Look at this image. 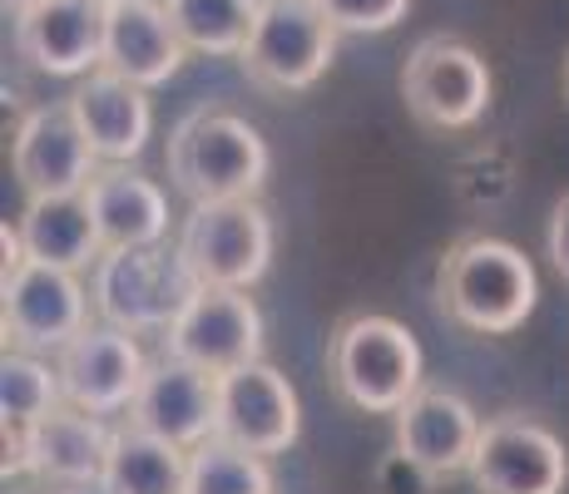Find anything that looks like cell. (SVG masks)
Masks as SVG:
<instances>
[{
	"mask_svg": "<svg viewBox=\"0 0 569 494\" xmlns=\"http://www.w3.org/2000/svg\"><path fill=\"white\" fill-rule=\"evenodd\" d=\"M6 302H0V326H6V346L40 351V356H60L74 336L90 326L94 296L84 292L80 272L50 268V262L26 258L6 278Z\"/></svg>",
	"mask_w": 569,
	"mask_h": 494,
	"instance_id": "obj_8",
	"label": "cell"
},
{
	"mask_svg": "<svg viewBox=\"0 0 569 494\" xmlns=\"http://www.w3.org/2000/svg\"><path fill=\"white\" fill-rule=\"evenodd\" d=\"M70 109L80 119V129L90 134L94 153L104 163H129L139 159L154 134V104H149V90L114 70H90L70 94Z\"/></svg>",
	"mask_w": 569,
	"mask_h": 494,
	"instance_id": "obj_18",
	"label": "cell"
},
{
	"mask_svg": "<svg viewBox=\"0 0 569 494\" xmlns=\"http://www.w3.org/2000/svg\"><path fill=\"white\" fill-rule=\"evenodd\" d=\"M60 401H64L60 366H50L40 351L6 346V361H0V425L30 431V425L46 421Z\"/></svg>",
	"mask_w": 569,
	"mask_h": 494,
	"instance_id": "obj_24",
	"label": "cell"
},
{
	"mask_svg": "<svg viewBox=\"0 0 569 494\" xmlns=\"http://www.w3.org/2000/svg\"><path fill=\"white\" fill-rule=\"evenodd\" d=\"M16 228H20V243H26V258L50 262V268L84 272V268H94V262L104 258L100 223H94L90 198L84 193L30 198Z\"/></svg>",
	"mask_w": 569,
	"mask_h": 494,
	"instance_id": "obj_21",
	"label": "cell"
},
{
	"mask_svg": "<svg viewBox=\"0 0 569 494\" xmlns=\"http://www.w3.org/2000/svg\"><path fill=\"white\" fill-rule=\"evenodd\" d=\"M199 292V278L189 272L179 248H104V258L94 262V312L109 326L144 336V332H169L173 316L189 306V296Z\"/></svg>",
	"mask_w": 569,
	"mask_h": 494,
	"instance_id": "obj_4",
	"label": "cell"
},
{
	"mask_svg": "<svg viewBox=\"0 0 569 494\" xmlns=\"http://www.w3.org/2000/svg\"><path fill=\"white\" fill-rule=\"evenodd\" d=\"M327 376L367 415H397L421 391V346L397 316L357 312L327 336Z\"/></svg>",
	"mask_w": 569,
	"mask_h": 494,
	"instance_id": "obj_3",
	"label": "cell"
},
{
	"mask_svg": "<svg viewBox=\"0 0 569 494\" xmlns=\"http://www.w3.org/2000/svg\"><path fill=\"white\" fill-rule=\"evenodd\" d=\"M480 431H486V421L476 415V405L451 386H421L397 411V445L441 480L470 475Z\"/></svg>",
	"mask_w": 569,
	"mask_h": 494,
	"instance_id": "obj_15",
	"label": "cell"
},
{
	"mask_svg": "<svg viewBox=\"0 0 569 494\" xmlns=\"http://www.w3.org/2000/svg\"><path fill=\"white\" fill-rule=\"evenodd\" d=\"M436 296H441V312L466 332L510 336L530 322L535 302H540V278L516 243L466 233L446 248L441 272H436Z\"/></svg>",
	"mask_w": 569,
	"mask_h": 494,
	"instance_id": "obj_1",
	"label": "cell"
},
{
	"mask_svg": "<svg viewBox=\"0 0 569 494\" xmlns=\"http://www.w3.org/2000/svg\"><path fill=\"white\" fill-rule=\"evenodd\" d=\"M26 445H30V475L46 480V485L74 490V485L104 480L114 431L104 425V415H90L80 405L60 401L46 421H36L26 431Z\"/></svg>",
	"mask_w": 569,
	"mask_h": 494,
	"instance_id": "obj_19",
	"label": "cell"
},
{
	"mask_svg": "<svg viewBox=\"0 0 569 494\" xmlns=\"http://www.w3.org/2000/svg\"><path fill=\"white\" fill-rule=\"evenodd\" d=\"M302 431V405L292 381L268 361H248V366L218 376V435L258 450V455H282L298 445Z\"/></svg>",
	"mask_w": 569,
	"mask_h": 494,
	"instance_id": "obj_13",
	"label": "cell"
},
{
	"mask_svg": "<svg viewBox=\"0 0 569 494\" xmlns=\"http://www.w3.org/2000/svg\"><path fill=\"white\" fill-rule=\"evenodd\" d=\"M104 6L109 0H40L16 16V50L36 74L84 80L104 64Z\"/></svg>",
	"mask_w": 569,
	"mask_h": 494,
	"instance_id": "obj_14",
	"label": "cell"
},
{
	"mask_svg": "<svg viewBox=\"0 0 569 494\" xmlns=\"http://www.w3.org/2000/svg\"><path fill=\"white\" fill-rule=\"evenodd\" d=\"M496 80L490 64L476 46L456 36H426L421 46L407 54L401 70V99H407L411 119L436 134H461L476 129L490 109Z\"/></svg>",
	"mask_w": 569,
	"mask_h": 494,
	"instance_id": "obj_7",
	"label": "cell"
},
{
	"mask_svg": "<svg viewBox=\"0 0 569 494\" xmlns=\"http://www.w3.org/2000/svg\"><path fill=\"white\" fill-rule=\"evenodd\" d=\"M436 480L431 470L421 465V460H411L407 450H391V455L377 460V470H371V494H436Z\"/></svg>",
	"mask_w": 569,
	"mask_h": 494,
	"instance_id": "obj_27",
	"label": "cell"
},
{
	"mask_svg": "<svg viewBox=\"0 0 569 494\" xmlns=\"http://www.w3.org/2000/svg\"><path fill=\"white\" fill-rule=\"evenodd\" d=\"M30 6H40V0H6V10H16V16L20 10H30Z\"/></svg>",
	"mask_w": 569,
	"mask_h": 494,
	"instance_id": "obj_29",
	"label": "cell"
},
{
	"mask_svg": "<svg viewBox=\"0 0 569 494\" xmlns=\"http://www.w3.org/2000/svg\"><path fill=\"white\" fill-rule=\"evenodd\" d=\"M258 6L262 0H163L183 46L199 54H218V60L243 54L248 36L258 26Z\"/></svg>",
	"mask_w": 569,
	"mask_h": 494,
	"instance_id": "obj_23",
	"label": "cell"
},
{
	"mask_svg": "<svg viewBox=\"0 0 569 494\" xmlns=\"http://www.w3.org/2000/svg\"><path fill=\"white\" fill-rule=\"evenodd\" d=\"M84 198H90L104 248H154L169 238V198L154 179L124 169V163H109L94 173Z\"/></svg>",
	"mask_w": 569,
	"mask_h": 494,
	"instance_id": "obj_20",
	"label": "cell"
},
{
	"mask_svg": "<svg viewBox=\"0 0 569 494\" xmlns=\"http://www.w3.org/2000/svg\"><path fill=\"white\" fill-rule=\"evenodd\" d=\"M183 494H272L268 455L228 441V435H208L203 445L189 450V485Z\"/></svg>",
	"mask_w": 569,
	"mask_h": 494,
	"instance_id": "obj_25",
	"label": "cell"
},
{
	"mask_svg": "<svg viewBox=\"0 0 569 494\" xmlns=\"http://www.w3.org/2000/svg\"><path fill=\"white\" fill-rule=\"evenodd\" d=\"M545 252H550L555 272L569 282V193L555 203V213H550V228H545Z\"/></svg>",
	"mask_w": 569,
	"mask_h": 494,
	"instance_id": "obj_28",
	"label": "cell"
},
{
	"mask_svg": "<svg viewBox=\"0 0 569 494\" xmlns=\"http://www.w3.org/2000/svg\"><path fill=\"white\" fill-rule=\"evenodd\" d=\"M60 391L70 405L90 415H129L139 401V386L149 376V361L139 351L134 332L124 326H84L70 346L60 351Z\"/></svg>",
	"mask_w": 569,
	"mask_h": 494,
	"instance_id": "obj_12",
	"label": "cell"
},
{
	"mask_svg": "<svg viewBox=\"0 0 569 494\" xmlns=\"http://www.w3.org/2000/svg\"><path fill=\"white\" fill-rule=\"evenodd\" d=\"M565 94H569V60H565Z\"/></svg>",
	"mask_w": 569,
	"mask_h": 494,
	"instance_id": "obj_30",
	"label": "cell"
},
{
	"mask_svg": "<svg viewBox=\"0 0 569 494\" xmlns=\"http://www.w3.org/2000/svg\"><path fill=\"white\" fill-rule=\"evenodd\" d=\"M104 485L109 494H183L189 450L129 421L124 431H114V445H109Z\"/></svg>",
	"mask_w": 569,
	"mask_h": 494,
	"instance_id": "obj_22",
	"label": "cell"
},
{
	"mask_svg": "<svg viewBox=\"0 0 569 494\" xmlns=\"http://www.w3.org/2000/svg\"><path fill=\"white\" fill-rule=\"evenodd\" d=\"M10 169H16L26 198L90 189V179L100 173V153H94L90 134L74 119L70 99L64 104H40L20 119L16 139H10Z\"/></svg>",
	"mask_w": 569,
	"mask_h": 494,
	"instance_id": "obj_11",
	"label": "cell"
},
{
	"mask_svg": "<svg viewBox=\"0 0 569 494\" xmlns=\"http://www.w3.org/2000/svg\"><path fill=\"white\" fill-rule=\"evenodd\" d=\"M272 218L258 198L193 203L179 228V252L199 288H253L272 268Z\"/></svg>",
	"mask_w": 569,
	"mask_h": 494,
	"instance_id": "obj_6",
	"label": "cell"
},
{
	"mask_svg": "<svg viewBox=\"0 0 569 494\" xmlns=\"http://www.w3.org/2000/svg\"><path fill=\"white\" fill-rule=\"evenodd\" d=\"M163 351L208 376L248 366L262 356V312L248 288H199L173 326L163 332Z\"/></svg>",
	"mask_w": 569,
	"mask_h": 494,
	"instance_id": "obj_10",
	"label": "cell"
},
{
	"mask_svg": "<svg viewBox=\"0 0 569 494\" xmlns=\"http://www.w3.org/2000/svg\"><path fill=\"white\" fill-rule=\"evenodd\" d=\"M470 480L476 494H565L569 450L545 421L525 411H500L480 431Z\"/></svg>",
	"mask_w": 569,
	"mask_h": 494,
	"instance_id": "obj_9",
	"label": "cell"
},
{
	"mask_svg": "<svg viewBox=\"0 0 569 494\" xmlns=\"http://www.w3.org/2000/svg\"><path fill=\"white\" fill-rule=\"evenodd\" d=\"M183 36L173 30L163 0H109L104 6V70L159 90L183 70Z\"/></svg>",
	"mask_w": 569,
	"mask_h": 494,
	"instance_id": "obj_17",
	"label": "cell"
},
{
	"mask_svg": "<svg viewBox=\"0 0 569 494\" xmlns=\"http://www.w3.org/2000/svg\"><path fill=\"white\" fill-rule=\"evenodd\" d=\"M272 169L268 139L243 114L218 104H199L169 134V179L193 203L213 198H258Z\"/></svg>",
	"mask_w": 569,
	"mask_h": 494,
	"instance_id": "obj_2",
	"label": "cell"
},
{
	"mask_svg": "<svg viewBox=\"0 0 569 494\" xmlns=\"http://www.w3.org/2000/svg\"><path fill=\"white\" fill-rule=\"evenodd\" d=\"M332 16L322 10V0H262L258 6V26L248 36L243 54V74L268 94H302L312 90L327 74L337 54Z\"/></svg>",
	"mask_w": 569,
	"mask_h": 494,
	"instance_id": "obj_5",
	"label": "cell"
},
{
	"mask_svg": "<svg viewBox=\"0 0 569 494\" xmlns=\"http://www.w3.org/2000/svg\"><path fill=\"white\" fill-rule=\"evenodd\" d=\"M322 10L342 36H381L407 20L411 0H322Z\"/></svg>",
	"mask_w": 569,
	"mask_h": 494,
	"instance_id": "obj_26",
	"label": "cell"
},
{
	"mask_svg": "<svg viewBox=\"0 0 569 494\" xmlns=\"http://www.w3.org/2000/svg\"><path fill=\"white\" fill-rule=\"evenodd\" d=\"M129 421L183 450L203 445L208 435H218V376L163 351L139 386V401L129 405Z\"/></svg>",
	"mask_w": 569,
	"mask_h": 494,
	"instance_id": "obj_16",
	"label": "cell"
}]
</instances>
